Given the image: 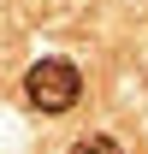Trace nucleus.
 <instances>
[{"mask_svg":"<svg viewBox=\"0 0 148 154\" xmlns=\"http://www.w3.org/2000/svg\"><path fill=\"white\" fill-rule=\"evenodd\" d=\"M71 154H125V148H119L113 136H101V131H95V136H77V142H71Z\"/></svg>","mask_w":148,"mask_h":154,"instance_id":"f03ea898","label":"nucleus"},{"mask_svg":"<svg viewBox=\"0 0 148 154\" xmlns=\"http://www.w3.org/2000/svg\"><path fill=\"white\" fill-rule=\"evenodd\" d=\"M77 95H83V77H77L71 59H36L24 71V101L36 113H71Z\"/></svg>","mask_w":148,"mask_h":154,"instance_id":"f257e3e1","label":"nucleus"}]
</instances>
